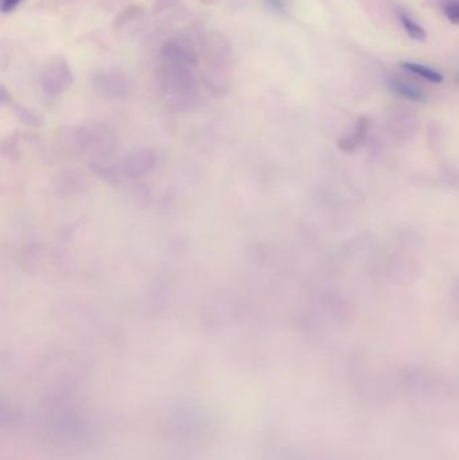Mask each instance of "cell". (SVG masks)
<instances>
[{
    "label": "cell",
    "instance_id": "cell-1",
    "mask_svg": "<svg viewBox=\"0 0 459 460\" xmlns=\"http://www.w3.org/2000/svg\"><path fill=\"white\" fill-rule=\"evenodd\" d=\"M72 84V73L65 61L49 63L42 76V88L50 96L66 91Z\"/></svg>",
    "mask_w": 459,
    "mask_h": 460
},
{
    "label": "cell",
    "instance_id": "cell-2",
    "mask_svg": "<svg viewBox=\"0 0 459 460\" xmlns=\"http://www.w3.org/2000/svg\"><path fill=\"white\" fill-rule=\"evenodd\" d=\"M153 164V155L150 153H139L127 159L124 164V173L127 175H139L146 173Z\"/></svg>",
    "mask_w": 459,
    "mask_h": 460
},
{
    "label": "cell",
    "instance_id": "cell-3",
    "mask_svg": "<svg viewBox=\"0 0 459 460\" xmlns=\"http://www.w3.org/2000/svg\"><path fill=\"white\" fill-rule=\"evenodd\" d=\"M401 67L404 70H407V72H409V73H412V74H415V76H418V77L429 81V83H432V84H440V83H443V76L438 70H435L432 67H429V66H425L422 63L403 62Z\"/></svg>",
    "mask_w": 459,
    "mask_h": 460
},
{
    "label": "cell",
    "instance_id": "cell-4",
    "mask_svg": "<svg viewBox=\"0 0 459 460\" xmlns=\"http://www.w3.org/2000/svg\"><path fill=\"white\" fill-rule=\"evenodd\" d=\"M367 135V123L361 120L360 123L357 124V127L354 128V132L350 133L349 136H345L343 139H341L338 142V146L346 151V153H352L359 146H361L365 140Z\"/></svg>",
    "mask_w": 459,
    "mask_h": 460
},
{
    "label": "cell",
    "instance_id": "cell-5",
    "mask_svg": "<svg viewBox=\"0 0 459 460\" xmlns=\"http://www.w3.org/2000/svg\"><path fill=\"white\" fill-rule=\"evenodd\" d=\"M391 89L398 94L400 97H404V98L411 100V101H425L426 100V94L422 92L419 88H416V87H414L408 83L400 81V80H395V81L391 83Z\"/></svg>",
    "mask_w": 459,
    "mask_h": 460
},
{
    "label": "cell",
    "instance_id": "cell-6",
    "mask_svg": "<svg viewBox=\"0 0 459 460\" xmlns=\"http://www.w3.org/2000/svg\"><path fill=\"white\" fill-rule=\"evenodd\" d=\"M398 19H400V23H401L403 29L412 41H418V42H425L426 41V38H427L426 31L418 22H415L408 14H405V12L400 14Z\"/></svg>",
    "mask_w": 459,
    "mask_h": 460
},
{
    "label": "cell",
    "instance_id": "cell-7",
    "mask_svg": "<svg viewBox=\"0 0 459 460\" xmlns=\"http://www.w3.org/2000/svg\"><path fill=\"white\" fill-rule=\"evenodd\" d=\"M443 14L446 18L453 23L459 26V1L458 0H449L443 4Z\"/></svg>",
    "mask_w": 459,
    "mask_h": 460
},
{
    "label": "cell",
    "instance_id": "cell-8",
    "mask_svg": "<svg viewBox=\"0 0 459 460\" xmlns=\"http://www.w3.org/2000/svg\"><path fill=\"white\" fill-rule=\"evenodd\" d=\"M267 3V6L276 12H284L287 8V3L286 0H264Z\"/></svg>",
    "mask_w": 459,
    "mask_h": 460
},
{
    "label": "cell",
    "instance_id": "cell-9",
    "mask_svg": "<svg viewBox=\"0 0 459 460\" xmlns=\"http://www.w3.org/2000/svg\"><path fill=\"white\" fill-rule=\"evenodd\" d=\"M23 0H1V12L7 14L15 10Z\"/></svg>",
    "mask_w": 459,
    "mask_h": 460
}]
</instances>
